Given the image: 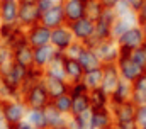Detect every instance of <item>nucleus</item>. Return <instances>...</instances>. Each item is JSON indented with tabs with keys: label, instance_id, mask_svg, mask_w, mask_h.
I'll list each match as a JSON object with an SVG mask.
<instances>
[{
	"label": "nucleus",
	"instance_id": "19",
	"mask_svg": "<svg viewBox=\"0 0 146 129\" xmlns=\"http://www.w3.org/2000/svg\"><path fill=\"white\" fill-rule=\"evenodd\" d=\"M65 58H66V53L56 51V53H54V56H53V60H51V63L46 66L44 75L66 80V76H65Z\"/></svg>",
	"mask_w": 146,
	"mask_h": 129
},
{
	"label": "nucleus",
	"instance_id": "25",
	"mask_svg": "<svg viewBox=\"0 0 146 129\" xmlns=\"http://www.w3.org/2000/svg\"><path fill=\"white\" fill-rule=\"evenodd\" d=\"M133 85V95L131 100L136 104V105H143L146 104V70L131 83Z\"/></svg>",
	"mask_w": 146,
	"mask_h": 129
},
{
	"label": "nucleus",
	"instance_id": "41",
	"mask_svg": "<svg viewBox=\"0 0 146 129\" xmlns=\"http://www.w3.org/2000/svg\"><path fill=\"white\" fill-rule=\"evenodd\" d=\"M36 5H37V9H39V12H41V15H42L46 10H49V9L54 5V2H53V0H39Z\"/></svg>",
	"mask_w": 146,
	"mask_h": 129
},
{
	"label": "nucleus",
	"instance_id": "17",
	"mask_svg": "<svg viewBox=\"0 0 146 129\" xmlns=\"http://www.w3.org/2000/svg\"><path fill=\"white\" fill-rule=\"evenodd\" d=\"M12 61L24 68H31L34 66V58H33V46L29 43L21 44L17 48L12 49Z\"/></svg>",
	"mask_w": 146,
	"mask_h": 129
},
{
	"label": "nucleus",
	"instance_id": "34",
	"mask_svg": "<svg viewBox=\"0 0 146 129\" xmlns=\"http://www.w3.org/2000/svg\"><path fill=\"white\" fill-rule=\"evenodd\" d=\"M21 26L19 24H7V22H0V39H2V43H9L10 39H12V36L17 32Z\"/></svg>",
	"mask_w": 146,
	"mask_h": 129
},
{
	"label": "nucleus",
	"instance_id": "40",
	"mask_svg": "<svg viewBox=\"0 0 146 129\" xmlns=\"http://www.w3.org/2000/svg\"><path fill=\"white\" fill-rule=\"evenodd\" d=\"M83 43H80V41H75L72 46L68 48V51H66V56H72V58H78V55H80V51L83 49Z\"/></svg>",
	"mask_w": 146,
	"mask_h": 129
},
{
	"label": "nucleus",
	"instance_id": "32",
	"mask_svg": "<svg viewBox=\"0 0 146 129\" xmlns=\"http://www.w3.org/2000/svg\"><path fill=\"white\" fill-rule=\"evenodd\" d=\"M104 5L100 0H87L85 2V15L92 21H97L100 17V14L104 12Z\"/></svg>",
	"mask_w": 146,
	"mask_h": 129
},
{
	"label": "nucleus",
	"instance_id": "7",
	"mask_svg": "<svg viewBox=\"0 0 146 129\" xmlns=\"http://www.w3.org/2000/svg\"><path fill=\"white\" fill-rule=\"evenodd\" d=\"M73 43H75V37H73V32H72V29H70L68 24L51 29V46H53L56 51L66 53L68 48L72 46Z\"/></svg>",
	"mask_w": 146,
	"mask_h": 129
},
{
	"label": "nucleus",
	"instance_id": "6",
	"mask_svg": "<svg viewBox=\"0 0 146 129\" xmlns=\"http://www.w3.org/2000/svg\"><path fill=\"white\" fill-rule=\"evenodd\" d=\"M94 49H95L97 56L100 58L102 64L117 63V60H119V56H121V48H119V44H117V41H115L114 37H109V39L100 41Z\"/></svg>",
	"mask_w": 146,
	"mask_h": 129
},
{
	"label": "nucleus",
	"instance_id": "53",
	"mask_svg": "<svg viewBox=\"0 0 146 129\" xmlns=\"http://www.w3.org/2000/svg\"><path fill=\"white\" fill-rule=\"evenodd\" d=\"M141 129H146V126H143V128H141Z\"/></svg>",
	"mask_w": 146,
	"mask_h": 129
},
{
	"label": "nucleus",
	"instance_id": "42",
	"mask_svg": "<svg viewBox=\"0 0 146 129\" xmlns=\"http://www.w3.org/2000/svg\"><path fill=\"white\" fill-rule=\"evenodd\" d=\"M122 2H126V3L134 10V12H138V10L143 7V3H145V0H122Z\"/></svg>",
	"mask_w": 146,
	"mask_h": 129
},
{
	"label": "nucleus",
	"instance_id": "1",
	"mask_svg": "<svg viewBox=\"0 0 146 129\" xmlns=\"http://www.w3.org/2000/svg\"><path fill=\"white\" fill-rule=\"evenodd\" d=\"M21 98L27 109H44L51 104V97L44 87V82H39L31 88H27L26 92H22Z\"/></svg>",
	"mask_w": 146,
	"mask_h": 129
},
{
	"label": "nucleus",
	"instance_id": "14",
	"mask_svg": "<svg viewBox=\"0 0 146 129\" xmlns=\"http://www.w3.org/2000/svg\"><path fill=\"white\" fill-rule=\"evenodd\" d=\"M42 82H44V87H46L48 94L51 97V100H54L58 97L68 94V90H70V82L68 80H63V78H54V76L44 75V80Z\"/></svg>",
	"mask_w": 146,
	"mask_h": 129
},
{
	"label": "nucleus",
	"instance_id": "24",
	"mask_svg": "<svg viewBox=\"0 0 146 129\" xmlns=\"http://www.w3.org/2000/svg\"><path fill=\"white\" fill-rule=\"evenodd\" d=\"M44 114H46L48 128H66V126H68V119H70V117L65 116V114H61L53 104H49L48 107H44Z\"/></svg>",
	"mask_w": 146,
	"mask_h": 129
},
{
	"label": "nucleus",
	"instance_id": "39",
	"mask_svg": "<svg viewBox=\"0 0 146 129\" xmlns=\"http://www.w3.org/2000/svg\"><path fill=\"white\" fill-rule=\"evenodd\" d=\"M136 122H138L139 129L143 126H146V104L136 105Z\"/></svg>",
	"mask_w": 146,
	"mask_h": 129
},
{
	"label": "nucleus",
	"instance_id": "4",
	"mask_svg": "<svg viewBox=\"0 0 146 129\" xmlns=\"http://www.w3.org/2000/svg\"><path fill=\"white\" fill-rule=\"evenodd\" d=\"M5 119L10 122V124H17L21 121L26 119V114H27V107L26 104L22 102V98H10V100H3L2 105H0Z\"/></svg>",
	"mask_w": 146,
	"mask_h": 129
},
{
	"label": "nucleus",
	"instance_id": "43",
	"mask_svg": "<svg viewBox=\"0 0 146 129\" xmlns=\"http://www.w3.org/2000/svg\"><path fill=\"white\" fill-rule=\"evenodd\" d=\"M12 129H37V128H34L29 121H21V122H17V124H12Z\"/></svg>",
	"mask_w": 146,
	"mask_h": 129
},
{
	"label": "nucleus",
	"instance_id": "50",
	"mask_svg": "<svg viewBox=\"0 0 146 129\" xmlns=\"http://www.w3.org/2000/svg\"><path fill=\"white\" fill-rule=\"evenodd\" d=\"M46 129H66V128H46Z\"/></svg>",
	"mask_w": 146,
	"mask_h": 129
},
{
	"label": "nucleus",
	"instance_id": "36",
	"mask_svg": "<svg viewBox=\"0 0 146 129\" xmlns=\"http://www.w3.org/2000/svg\"><path fill=\"white\" fill-rule=\"evenodd\" d=\"M129 58H131L136 64H139L143 70H146V51L143 49V46H141V48L133 49V51L129 53Z\"/></svg>",
	"mask_w": 146,
	"mask_h": 129
},
{
	"label": "nucleus",
	"instance_id": "45",
	"mask_svg": "<svg viewBox=\"0 0 146 129\" xmlns=\"http://www.w3.org/2000/svg\"><path fill=\"white\" fill-rule=\"evenodd\" d=\"M100 2H102V5H104L106 9H115L121 0H100Z\"/></svg>",
	"mask_w": 146,
	"mask_h": 129
},
{
	"label": "nucleus",
	"instance_id": "33",
	"mask_svg": "<svg viewBox=\"0 0 146 129\" xmlns=\"http://www.w3.org/2000/svg\"><path fill=\"white\" fill-rule=\"evenodd\" d=\"M51 104H53L61 114H65V116H68V117L72 116V95H70V94H65V95L51 100Z\"/></svg>",
	"mask_w": 146,
	"mask_h": 129
},
{
	"label": "nucleus",
	"instance_id": "52",
	"mask_svg": "<svg viewBox=\"0 0 146 129\" xmlns=\"http://www.w3.org/2000/svg\"><path fill=\"white\" fill-rule=\"evenodd\" d=\"M2 102H3V100H2V97H0V105H2Z\"/></svg>",
	"mask_w": 146,
	"mask_h": 129
},
{
	"label": "nucleus",
	"instance_id": "21",
	"mask_svg": "<svg viewBox=\"0 0 146 129\" xmlns=\"http://www.w3.org/2000/svg\"><path fill=\"white\" fill-rule=\"evenodd\" d=\"M85 75V70L83 66L80 64V61L76 58H72V56H66L65 58V76L70 83H75V82H82Z\"/></svg>",
	"mask_w": 146,
	"mask_h": 129
},
{
	"label": "nucleus",
	"instance_id": "2",
	"mask_svg": "<svg viewBox=\"0 0 146 129\" xmlns=\"http://www.w3.org/2000/svg\"><path fill=\"white\" fill-rule=\"evenodd\" d=\"M115 41H117V44H119V48H121V55H129L133 49L141 48V46L145 44L146 37H145V34H143L141 26L138 24V26L129 27L124 34H121Z\"/></svg>",
	"mask_w": 146,
	"mask_h": 129
},
{
	"label": "nucleus",
	"instance_id": "38",
	"mask_svg": "<svg viewBox=\"0 0 146 129\" xmlns=\"http://www.w3.org/2000/svg\"><path fill=\"white\" fill-rule=\"evenodd\" d=\"M90 90H88V87L83 83V82H75V83H70V90H68V94L72 97L75 95H82V94H88Z\"/></svg>",
	"mask_w": 146,
	"mask_h": 129
},
{
	"label": "nucleus",
	"instance_id": "13",
	"mask_svg": "<svg viewBox=\"0 0 146 129\" xmlns=\"http://www.w3.org/2000/svg\"><path fill=\"white\" fill-rule=\"evenodd\" d=\"M121 80H122V78H121L119 68H117V64L115 63L102 64V85H100V87H102L109 95L114 92V88L119 85Z\"/></svg>",
	"mask_w": 146,
	"mask_h": 129
},
{
	"label": "nucleus",
	"instance_id": "35",
	"mask_svg": "<svg viewBox=\"0 0 146 129\" xmlns=\"http://www.w3.org/2000/svg\"><path fill=\"white\" fill-rule=\"evenodd\" d=\"M129 27H133V26H131L127 21H124V19H121V17H117V21H115V22H114V26H112V37H114V39H117L121 34H124Z\"/></svg>",
	"mask_w": 146,
	"mask_h": 129
},
{
	"label": "nucleus",
	"instance_id": "29",
	"mask_svg": "<svg viewBox=\"0 0 146 129\" xmlns=\"http://www.w3.org/2000/svg\"><path fill=\"white\" fill-rule=\"evenodd\" d=\"M82 82L88 87V90L99 88V87L102 85V66H100V68H95V70H88V71H85Z\"/></svg>",
	"mask_w": 146,
	"mask_h": 129
},
{
	"label": "nucleus",
	"instance_id": "51",
	"mask_svg": "<svg viewBox=\"0 0 146 129\" xmlns=\"http://www.w3.org/2000/svg\"><path fill=\"white\" fill-rule=\"evenodd\" d=\"M143 49H145V51H146V41H145V44H143Z\"/></svg>",
	"mask_w": 146,
	"mask_h": 129
},
{
	"label": "nucleus",
	"instance_id": "54",
	"mask_svg": "<svg viewBox=\"0 0 146 129\" xmlns=\"http://www.w3.org/2000/svg\"><path fill=\"white\" fill-rule=\"evenodd\" d=\"M0 3H2V0H0Z\"/></svg>",
	"mask_w": 146,
	"mask_h": 129
},
{
	"label": "nucleus",
	"instance_id": "47",
	"mask_svg": "<svg viewBox=\"0 0 146 129\" xmlns=\"http://www.w3.org/2000/svg\"><path fill=\"white\" fill-rule=\"evenodd\" d=\"M139 26H141V29H143V34H145V37H146V21L139 22Z\"/></svg>",
	"mask_w": 146,
	"mask_h": 129
},
{
	"label": "nucleus",
	"instance_id": "15",
	"mask_svg": "<svg viewBox=\"0 0 146 129\" xmlns=\"http://www.w3.org/2000/svg\"><path fill=\"white\" fill-rule=\"evenodd\" d=\"M19 7H21L19 0H2V3H0V22L17 24Z\"/></svg>",
	"mask_w": 146,
	"mask_h": 129
},
{
	"label": "nucleus",
	"instance_id": "18",
	"mask_svg": "<svg viewBox=\"0 0 146 129\" xmlns=\"http://www.w3.org/2000/svg\"><path fill=\"white\" fill-rule=\"evenodd\" d=\"M54 53H56V49H54L51 44L39 46V48H33L34 66H36V68H41V70H46V66L51 63V60H53Z\"/></svg>",
	"mask_w": 146,
	"mask_h": 129
},
{
	"label": "nucleus",
	"instance_id": "23",
	"mask_svg": "<svg viewBox=\"0 0 146 129\" xmlns=\"http://www.w3.org/2000/svg\"><path fill=\"white\" fill-rule=\"evenodd\" d=\"M76 60L80 61V64L83 66L85 71L95 70V68H100V66H102V61H100V58L97 56L95 49H94V48H88V46H83V49L80 51V55H78Z\"/></svg>",
	"mask_w": 146,
	"mask_h": 129
},
{
	"label": "nucleus",
	"instance_id": "26",
	"mask_svg": "<svg viewBox=\"0 0 146 129\" xmlns=\"http://www.w3.org/2000/svg\"><path fill=\"white\" fill-rule=\"evenodd\" d=\"M88 94H82V95L72 97V116L85 114V112L92 110V104H90V95Z\"/></svg>",
	"mask_w": 146,
	"mask_h": 129
},
{
	"label": "nucleus",
	"instance_id": "30",
	"mask_svg": "<svg viewBox=\"0 0 146 129\" xmlns=\"http://www.w3.org/2000/svg\"><path fill=\"white\" fill-rule=\"evenodd\" d=\"M26 121H29V122L37 129H46L48 128L44 109H29L27 114H26Z\"/></svg>",
	"mask_w": 146,
	"mask_h": 129
},
{
	"label": "nucleus",
	"instance_id": "3",
	"mask_svg": "<svg viewBox=\"0 0 146 129\" xmlns=\"http://www.w3.org/2000/svg\"><path fill=\"white\" fill-rule=\"evenodd\" d=\"M27 70H29V68H24V66H21V64L10 61V63L0 66V80H2L3 83H7V85H10V87H14V88H19V90H21L22 82H24V78H26V75H27Z\"/></svg>",
	"mask_w": 146,
	"mask_h": 129
},
{
	"label": "nucleus",
	"instance_id": "22",
	"mask_svg": "<svg viewBox=\"0 0 146 129\" xmlns=\"http://www.w3.org/2000/svg\"><path fill=\"white\" fill-rule=\"evenodd\" d=\"M112 116L114 121H134L136 119V104L133 100L119 104V105H112Z\"/></svg>",
	"mask_w": 146,
	"mask_h": 129
},
{
	"label": "nucleus",
	"instance_id": "37",
	"mask_svg": "<svg viewBox=\"0 0 146 129\" xmlns=\"http://www.w3.org/2000/svg\"><path fill=\"white\" fill-rule=\"evenodd\" d=\"M12 61V48L5 43H0V66Z\"/></svg>",
	"mask_w": 146,
	"mask_h": 129
},
{
	"label": "nucleus",
	"instance_id": "55",
	"mask_svg": "<svg viewBox=\"0 0 146 129\" xmlns=\"http://www.w3.org/2000/svg\"><path fill=\"white\" fill-rule=\"evenodd\" d=\"M0 43H2V39H0Z\"/></svg>",
	"mask_w": 146,
	"mask_h": 129
},
{
	"label": "nucleus",
	"instance_id": "44",
	"mask_svg": "<svg viewBox=\"0 0 146 129\" xmlns=\"http://www.w3.org/2000/svg\"><path fill=\"white\" fill-rule=\"evenodd\" d=\"M0 129H12V124L5 119V116H3V112H2V109H0Z\"/></svg>",
	"mask_w": 146,
	"mask_h": 129
},
{
	"label": "nucleus",
	"instance_id": "46",
	"mask_svg": "<svg viewBox=\"0 0 146 129\" xmlns=\"http://www.w3.org/2000/svg\"><path fill=\"white\" fill-rule=\"evenodd\" d=\"M143 21H146V0L143 3V7L138 10V22H143Z\"/></svg>",
	"mask_w": 146,
	"mask_h": 129
},
{
	"label": "nucleus",
	"instance_id": "48",
	"mask_svg": "<svg viewBox=\"0 0 146 129\" xmlns=\"http://www.w3.org/2000/svg\"><path fill=\"white\" fill-rule=\"evenodd\" d=\"M21 3H37L39 0H19Z\"/></svg>",
	"mask_w": 146,
	"mask_h": 129
},
{
	"label": "nucleus",
	"instance_id": "10",
	"mask_svg": "<svg viewBox=\"0 0 146 129\" xmlns=\"http://www.w3.org/2000/svg\"><path fill=\"white\" fill-rule=\"evenodd\" d=\"M115 64H117V68H119L121 78L126 80V82H131V83L145 71L139 64H136L131 58H129V55H121Z\"/></svg>",
	"mask_w": 146,
	"mask_h": 129
},
{
	"label": "nucleus",
	"instance_id": "8",
	"mask_svg": "<svg viewBox=\"0 0 146 129\" xmlns=\"http://www.w3.org/2000/svg\"><path fill=\"white\" fill-rule=\"evenodd\" d=\"M26 37L33 48L46 46V44H51V29L39 22V24H34L26 29Z\"/></svg>",
	"mask_w": 146,
	"mask_h": 129
},
{
	"label": "nucleus",
	"instance_id": "11",
	"mask_svg": "<svg viewBox=\"0 0 146 129\" xmlns=\"http://www.w3.org/2000/svg\"><path fill=\"white\" fill-rule=\"evenodd\" d=\"M114 128V116L110 107L92 109L90 110V129H110Z\"/></svg>",
	"mask_w": 146,
	"mask_h": 129
},
{
	"label": "nucleus",
	"instance_id": "31",
	"mask_svg": "<svg viewBox=\"0 0 146 129\" xmlns=\"http://www.w3.org/2000/svg\"><path fill=\"white\" fill-rule=\"evenodd\" d=\"M68 129H90V112L70 116L68 119Z\"/></svg>",
	"mask_w": 146,
	"mask_h": 129
},
{
	"label": "nucleus",
	"instance_id": "49",
	"mask_svg": "<svg viewBox=\"0 0 146 129\" xmlns=\"http://www.w3.org/2000/svg\"><path fill=\"white\" fill-rule=\"evenodd\" d=\"M54 3H63V0H53Z\"/></svg>",
	"mask_w": 146,
	"mask_h": 129
},
{
	"label": "nucleus",
	"instance_id": "27",
	"mask_svg": "<svg viewBox=\"0 0 146 129\" xmlns=\"http://www.w3.org/2000/svg\"><path fill=\"white\" fill-rule=\"evenodd\" d=\"M90 104H92V109H102V107H110V95L102 88H94L90 90Z\"/></svg>",
	"mask_w": 146,
	"mask_h": 129
},
{
	"label": "nucleus",
	"instance_id": "56",
	"mask_svg": "<svg viewBox=\"0 0 146 129\" xmlns=\"http://www.w3.org/2000/svg\"><path fill=\"white\" fill-rule=\"evenodd\" d=\"M110 129H114V128H110Z\"/></svg>",
	"mask_w": 146,
	"mask_h": 129
},
{
	"label": "nucleus",
	"instance_id": "12",
	"mask_svg": "<svg viewBox=\"0 0 146 129\" xmlns=\"http://www.w3.org/2000/svg\"><path fill=\"white\" fill-rule=\"evenodd\" d=\"M41 24L46 26V27H49V29H54V27H60V26L68 24L66 22V17H65L63 5L61 3H54L49 10H46L41 15Z\"/></svg>",
	"mask_w": 146,
	"mask_h": 129
},
{
	"label": "nucleus",
	"instance_id": "16",
	"mask_svg": "<svg viewBox=\"0 0 146 129\" xmlns=\"http://www.w3.org/2000/svg\"><path fill=\"white\" fill-rule=\"evenodd\" d=\"M85 2L87 0H63L61 5H63L65 17H66L68 24L85 17Z\"/></svg>",
	"mask_w": 146,
	"mask_h": 129
},
{
	"label": "nucleus",
	"instance_id": "28",
	"mask_svg": "<svg viewBox=\"0 0 146 129\" xmlns=\"http://www.w3.org/2000/svg\"><path fill=\"white\" fill-rule=\"evenodd\" d=\"M42 80H44V70L36 68V66H31V68L27 70V75H26L24 82H22L21 94H22V92H26L27 88H31L33 85H36V83H39V82H42Z\"/></svg>",
	"mask_w": 146,
	"mask_h": 129
},
{
	"label": "nucleus",
	"instance_id": "20",
	"mask_svg": "<svg viewBox=\"0 0 146 129\" xmlns=\"http://www.w3.org/2000/svg\"><path fill=\"white\" fill-rule=\"evenodd\" d=\"M133 95V85L131 82H126V80H121L119 85L114 88V92L110 94V107L112 105H119V104H124V102H129Z\"/></svg>",
	"mask_w": 146,
	"mask_h": 129
},
{
	"label": "nucleus",
	"instance_id": "5",
	"mask_svg": "<svg viewBox=\"0 0 146 129\" xmlns=\"http://www.w3.org/2000/svg\"><path fill=\"white\" fill-rule=\"evenodd\" d=\"M68 26H70V29H72V32H73L75 41H80V43H83V44H87V43L92 39V36L95 34V21L88 19L87 15L82 17V19H78V21L70 22Z\"/></svg>",
	"mask_w": 146,
	"mask_h": 129
},
{
	"label": "nucleus",
	"instance_id": "9",
	"mask_svg": "<svg viewBox=\"0 0 146 129\" xmlns=\"http://www.w3.org/2000/svg\"><path fill=\"white\" fill-rule=\"evenodd\" d=\"M39 22H41V12H39L36 3H21L17 24L22 29H27V27H31L34 24H39Z\"/></svg>",
	"mask_w": 146,
	"mask_h": 129
}]
</instances>
